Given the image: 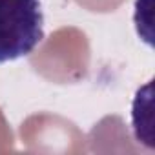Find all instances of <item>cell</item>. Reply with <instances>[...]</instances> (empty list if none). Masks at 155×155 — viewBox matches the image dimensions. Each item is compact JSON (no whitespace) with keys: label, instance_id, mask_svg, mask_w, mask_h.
<instances>
[{"label":"cell","instance_id":"6da1fadb","mask_svg":"<svg viewBox=\"0 0 155 155\" xmlns=\"http://www.w3.org/2000/svg\"><path fill=\"white\" fill-rule=\"evenodd\" d=\"M44 38L38 0H0V64L28 57Z\"/></svg>","mask_w":155,"mask_h":155}]
</instances>
